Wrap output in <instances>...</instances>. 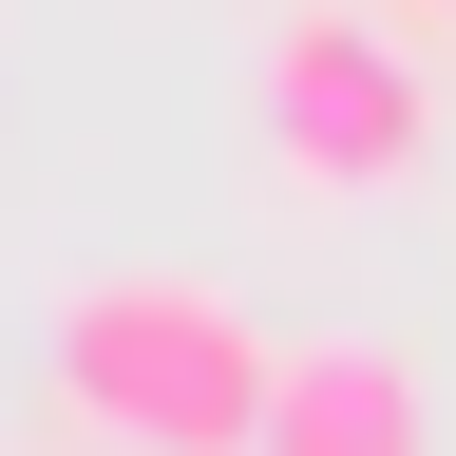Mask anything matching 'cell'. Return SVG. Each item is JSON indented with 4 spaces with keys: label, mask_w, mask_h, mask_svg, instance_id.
Listing matches in <instances>:
<instances>
[{
    "label": "cell",
    "mask_w": 456,
    "mask_h": 456,
    "mask_svg": "<svg viewBox=\"0 0 456 456\" xmlns=\"http://www.w3.org/2000/svg\"><path fill=\"white\" fill-rule=\"evenodd\" d=\"M57 399H77L95 456H266L285 342L191 266H95L57 305Z\"/></svg>",
    "instance_id": "cell-1"
},
{
    "label": "cell",
    "mask_w": 456,
    "mask_h": 456,
    "mask_svg": "<svg viewBox=\"0 0 456 456\" xmlns=\"http://www.w3.org/2000/svg\"><path fill=\"white\" fill-rule=\"evenodd\" d=\"M266 152H285V191H323V209L419 191V152H437L419 38H399V20H362V0H305V20L266 38Z\"/></svg>",
    "instance_id": "cell-2"
},
{
    "label": "cell",
    "mask_w": 456,
    "mask_h": 456,
    "mask_svg": "<svg viewBox=\"0 0 456 456\" xmlns=\"http://www.w3.org/2000/svg\"><path fill=\"white\" fill-rule=\"evenodd\" d=\"M266 456H437V380L399 342H285Z\"/></svg>",
    "instance_id": "cell-3"
},
{
    "label": "cell",
    "mask_w": 456,
    "mask_h": 456,
    "mask_svg": "<svg viewBox=\"0 0 456 456\" xmlns=\"http://www.w3.org/2000/svg\"><path fill=\"white\" fill-rule=\"evenodd\" d=\"M380 20H399V38H456V0H380Z\"/></svg>",
    "instance_id": "cell-4"
}]
</instances>
